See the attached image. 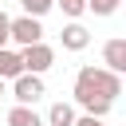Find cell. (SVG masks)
I'll list each match as a JSON object with an SVG mask.
<instances>
[{
	"instance_id": "cell-1",
	"label": "cell",
	"mask_w": 126,
	"mask_h": 126,
	"mask_svg": "<svg viewBox=\"0 0 126 126\" xmlns=\"http://www.w3.org/2000/svg\"><path fill=\"white\" fill-rule=\"evenodd\" d=\"M71 94H75V106H83L91 118H106L114 98L122 94V75H114L106 67H79Z\"/></svg>"
},
{
	"instance_id": "cell-2",
	"label": "cell",
	"mask_w": 126,
	"mask_h": 126,
	"mask_svg": "<svg viewBox=\"0 0 126 126\" xmlns=\"http://www.w3.org/2000/svg\"><path fill=\"white\" fill-rule=\"evenodd\" d=\"M8 43H20V47L43 43V24H39L35 16H16L12 28H8Z\"/></svg>"
},
{
	"instance_id": "cell-3",
	"label": "cell",
	"mask_w": 126,
	"mask_h": 126,
	"mask_svg": "<svg viewBox=\"0 0 126 126\" xmlns=\"http://www.w3.org/2000/svg\"><path fill=\"white\" fill-rule=\"evenodd\" d=\"M20 63H24V75H43L55 63V51L47 43H32V47H20Z\"/></svg>"
},
{
	"instance_id": "cell-4",
	"label": "cell",
	"mask_w": 126,
	"mask_h": 126,
	"mask_svg": "<svg viewBox=\"0 0 126 126\" xmlns=\"http://www.w3.org/2000/svg\"><path fill=\"white\" fill-rule=\"evenodd\" d=\"M12 98H16L20 106H35V102L43 98V79H39V75H20V79H12Z\"/></svg>"
},
{
	"instance_id": "cell-5",
	"label": "cell",
	"mask_w": 126,
	"mask_h": 126,
	"mask_svg": "<svg viewBox=\"0 0 126 126\" xmlns=\"http://www.w3.org/2000/svg\"><path fill=\"white\" fill-rule=\"evenodd\" d=\"M102 67H106V71H114V75H122V71H126V39H122V35L106 39V47H102Z\"/></svg>"
},
{
	"instance_id": "cell-6",
	"label": "cell",
	"mask_w": 126,
	"mask_h": 126,
	"mask_svg": "<svg viewBox=\"0 0 126 126\" xmlns=\"http://www.w3.org/2000/svg\"><path fill=\"white\" fill-rule=\"evenodd\" d=\"M59 43H63V51H83V47L91 43V32H87L79 20H71V24L59 32Z\"/></svg>"
},
{
	"instance_id": "cell-7",
	"label": "cell",
	"mask_w": 126,
	"mask_h": 126,
	"mask_svg": "<svg viewBox=\"0 0 126 126\" xmlns=\"http://www.w3.org/2000/svg\"><path fill=\"white\" fill-rule=\"evenodd\" d=\"M75 106L71 102H51V110H47V118H43V126H75Z\"/></svg>"
},
{
	"instance_id": "cell-8",
	"label": "cell",
	"mask_w": 126,
	"mask_h": 126,
	"mask_svg": "<svg viewBox=\"0 0 126 126\" xmlns=\"http://www.w3.org/2000/svg\"><path fill=\"white\" fill-rule=\"evenodd\" d=\"M20 75H24L20 51H12V47H0V79L8 83V79H20Z\"/></svg>"
},
{
	"instance_id": "cell-9",
	"label": "cell",
	"mask_w": 126,
	"mask_h": 126,
	"mask_svg": "<svg viewBox=\"0 0 126 126\" xmlns=\"http://www.w3.org/2000/svg\"><path fill=\"white\" fill-rule=\"evenodd\" d=\"M8 126H43V118L35 114V106H12L8 110Z\"/></svg>"
},
{
	"instance_id": "cell-10",
	"label": "cell",
	"mask_w": 126,
	"mask_h": 126,
	"mask_svg": "<svg viewBox=\"0 0 126 126\" xmlns=\"http://www.w3.org/2000/svg\"><path fill=\"white\" fill-rule=\"evenodd\" d=\"M20 4H24V16H35V20L55 8V0H20Z\"/></svg>"
},
{
	"instance_id": "cell-11",
	"label": "cell",
	"mask_w": 126,
	"mask_h": 126,
	"mask_svg": "<svg viewBox=\"0 0 126 126\" xmlns=\"http://www.w3.org/2000/svg\"><path fill=\"white\" fill-rule=\"evenodd\" d=\"M118 4H122V0H87V12H94V16H114Z\"/></svg>"
},
{
	"instance_id": "cell-12",
	"label": "cell",
	"mask_w": 126,
	"mask_h": 126,
	"mask_svg": "<svg viewBox=\"0 0 126 126\" xmlns=\"http://www.w3.org/2000/svg\"><path fill=\"white\" fill-rule=\"evenodd\" d=\"M59 8H63V16H71V20H79L83 12H87V0H55Z\"/></svg>"
},
{
	"instance_id": "cell-13",
	"label": "cell",
	"mask_w": 126,
	"mask_h": 126,
	"mask_svg": "<svg viewBox=\"0 0 126 126\" xmlns=\"http://www.w3.org/2000/svg\"><path fill=\"white\" fill-rule=\"evenodd\" d=\"M8 28H12V16L0 8V47H8Z\"/></svg>"
},
{
	"instance_id": "cell-14",
	"label": "cell",
	"mask_w": 126,
	"mask_h": 126,
	"mask_svg": "<svg viewBox=\"0 0 126 126\" xmlns=\"http://www.w3.org/2000/svg\"><path fill=\"white\" fill-rule=\"evenodd\" d=\"M75 126H106V118H91V114H83V118H75Z\"/></svg>"
},
{
	"instance_id": "cell-15",
	"label": "cell",
	"mask_w": 126,
	"mask_h": 126,
	"mask_svg": "<svg viewBox=\"0 0 126 126\" xmlns=\"http://www.w3.org/2000/svg\"><path fill=\"white\" fill-rule=\"evenodd\" d=\"M0 98H4V79H0Z\"/></svg>"
}]
</instances>
